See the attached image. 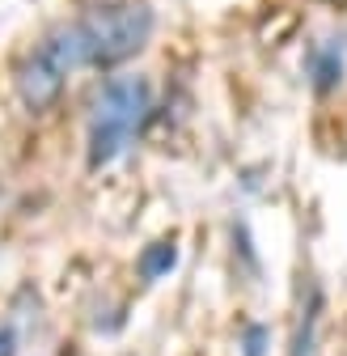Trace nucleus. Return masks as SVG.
<instances>
[{"label": "nucleus", "instance_id": "1", "mask_svg": "<svg viewBox=\"0 0 347 356\" xmlns=\"http://www.w3.org/2000/svg\"><path fill=\"white\" fill-rule=\"evenodd\" d=\"M72 30L81 42V60L110 68V64L132 60L149 42L153 13L144 5H136V0H106V5H94L81 22H72Z\"/></svg>", "mask_w": 347, "mask_h": 356}, {"label": "nucleus", "instance_id": "5", "mask_svg": "<svg viewBox=\"0 0 347 356\" xmlns=\"http://www.w3.org/2000/svg\"><path fill=\"white\" fill-rule=\"evenodd\" d=\"M258 348H263V331L250 327V335H246V356H258Z\"/></svg>", "mask_w": 347, "mask_h": 356}, {"label": "nucleus", "instance_id": "4", "mask_svg": "<svg viewBox=\"0 0 347 356\" xmlns=\"http://www.w3.org/2000/svg\"><path fill=\"white\" fill-rule=\"evenodd\" d=\"M165 263H174V250H169V246H161V250H157V254H153V259L144 263V272H149V276H157Z\"/></svg>", "mask_w": 347, "mask_h": 356}, {"label": "nucleus", "instance_id": "3", "mask_svg": "<svg viewBox=\"0 0 347 356\" xmlns=\"http://www.w3.org/2000/svg\"><path fill=\"white\" fill-rule=\"evenodd\" d=\"M81 64H85V60H81L76 30H72V26L56 30V34H51V38H47V42H42V47L26 60L22 76H17L26 106H30V111L51 106V102L60 98V89H64V76H68L72 68H81Z\"/></svg>", "mask_w": 347, "mask_h": 356}, {"label": "nucleus", "instance_id": "2", "mask_svg": "<svg viewBox=\"0 0 347 356\" xmlns=\"http://www.w3.org/2000/svg\"><path fill=\"white\" fill-rule=\"evenodd\" d=\"M144 115H149V85L140 76L106 81L98 102H94V115H90V165L94 170L110 165L127 145H132Z\"/></svg>", "mask_w": 347, "mask_h": 356}, {"label": "nucleus", "instance_id": "6", "mask_svg": "<svg viewBox=\"0 0 347 356\" xmlns=\"http://www.w3.org/2000/svg\"><path fill=\"white\" fill-rule=\"evenodd\" d=\"M0 356H13V335L0 331Z\"/></svg>", "mask_w": 347, "mask_h": 356}]
</instances>
